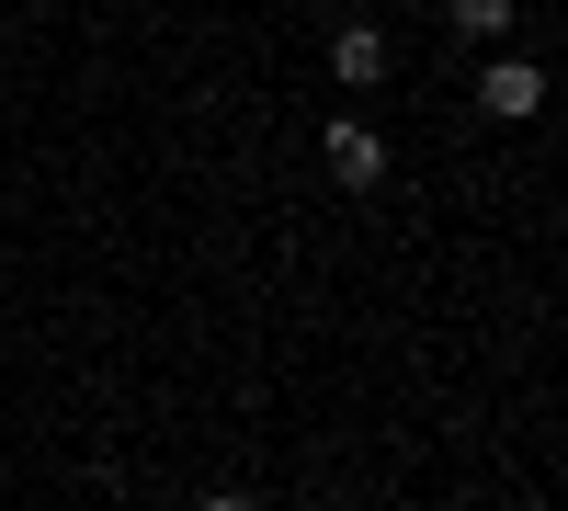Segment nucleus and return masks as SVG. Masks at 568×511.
I'll return each instance as SVG.
<instances>
[{"label": "nucleus", "instance_id": "nucleus-2", "mask_svg": "<svg viewBox=\"0 0 568 511\" xmlns=\"http://www.w3.org/2000/svg\"><path fill=\"white\" fill-rule=\"evenodd\" d=\"M329 182H342V194H375V182H387V136L375 125H329Z\"/></svg>", "mask_w": 568, "mask_h": 511}, {"label": "nucleus", "instance_id": "nucleus-4", "mask_svg": "<svg viewBox=\"0 0 568 511\" xmlns=\"http://www.w3.org/2000/svg\"><path fill=\"white\" fill-rule=\"evenodd\" d=\"M444 12H455L466 34H500V23H511V0H444Z\"/></svg>", "mask_w": 568, "mask_h": 511}, {"label": "nucleus", "instance_id": "nucleus-3", "mask_svg": "<svg viewBox=\"0 0 568 511\" xmlns=\"http://www.w3.org/2000/svg\"><path fill=\"white\" fill-rule=\"evenodd\" d=\"M329 69H342L353 91H364V80H387V34H375V23H342V34H329Z\"/></svg>", "mask_w": 568, "mask_h": 511}, {"label": "nucleus", "instance_id": "nucleus-1", "mask_svg": "<svg viewBox=\"0 0 568 511\" xmlns=\"http://www.w3.org/2000/svg\"><path fill=\"white\" fill-rule=\"evenodd\" d=\"M478 103H489L500 125H524V114L546 103V69H535V58H489V69H478Z\"/></svg>", "mask_w": 568, "mask_h": 511}]
</instances>
